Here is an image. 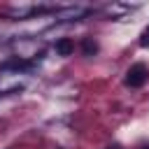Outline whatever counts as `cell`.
Returning a JSON list of instances; mask_svg holds the SVG:
<instances>
[{"mask_svg": "<svg viewBox=\"0 0 149 149\" xmlns=\"http://www.w3.org/2000/svg\"><path fill=\"white\" fill-rule=\"evenodd\" d=\"M140 47H149V26L142 30V35H140Z\"/></svg>", "mask_w": 149, "mask_h": 149, "instance_id": "277c9868", "label": "cell"}, {"mask_svg": "<svg viewBox=\"0 0 149 149\" xmlns=\"http://www.w3.org/2000/svg\"><path fill=\"white\" fill-rule=\"evenodd\" d=\"M81 49H84V54H86V56H93V54L98 51V42H95L93 37H84V42H81Z\"/></svg>", "mask_w": 149, "mask_h": 149, "instance_id": "3957f363", "label": "cell"}, {"mask_svg": "<svg viewBox=\"0 0 149 149\" xmlns=\"http://www.w3.org/2000/svg\"><path fill=\"white\" fill-rule=\"evenodd\" d=\"M144 81H147V68H144L142 63H135V65L126 72V84L133 86V88H137V86H142Z\"/></svg>", "mask_w": 149, "mask_h": 149, "instance_id": "6da1fadb", "label": "cell"}, {"mask_svg": "<svg viewBox=\"0 0 149 149\" xmlns=\"http://www.w3.org/2000/svg\"><path fill=\"white\" fill-rule=\"evenodd\" d=\"M74 51V42L70 40V37H61L58 42H56V54L58 56H70Z\"/></svg>", "mask_w": 149, "mask_h": 149, "instance_id": "7a4b0ae2", "label": "cell"}]
</instances>
